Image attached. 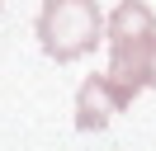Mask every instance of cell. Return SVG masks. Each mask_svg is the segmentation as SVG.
I'll return each mask as SVG.
<instances>
[{"instance_id":"6da1fadb","label":"cell","mask_w":156,"mask_h":151,"mask_svg":"<svg viewBox=\"0 0 156 151\" xmlns=\"http://www.w3.org/2000/svg\"><path fill=\"white\" fill-rule=\"evenodd\" d=\"M109 76L133 94L156 85V19L142 0H123L109 19Z\"/></svg>"},{"instance_id":"7a4b0ae2","label":"cell","mask_w":156,"mask_h":151,"mask_svg":"<svg viewBox=\"0 0 156 151\" xmlns=\"http://www.w3.org/2000/svg\"><path fill=\"white\" fill-rule=\"evenodd\" d=\"M38 43L52 61H76L99 43V5L95 0H43Z\"/></svg>"},{"instance_id":"3957f363","label":"cell","mask_w":156,"mask_h":151,"mask_svg":"<svg viewBox=\"0 0 156 151\" xmlns=\"http://www.w3.org/2000/svg\"><path fill=\"white\" fill-rule=\"evenodd\" d=\"M137 94L128 90V85H118L114 76H90L85 85L76 90V128L80 132H95V128H104L114 113H123L128 104H133Z\"/></svg>"}]
</instances>
